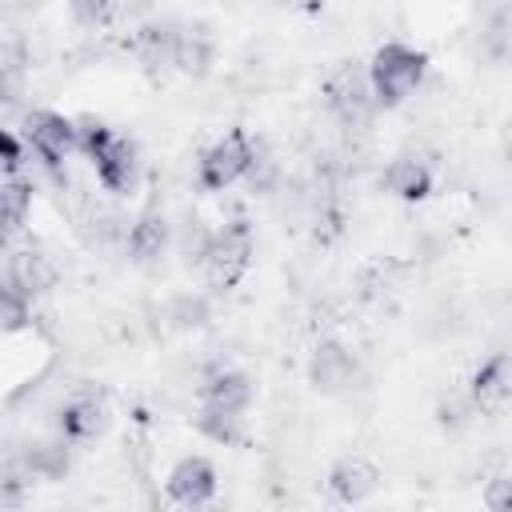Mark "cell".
<instances>
[{"label": "cell", "mask_w": 512, "mask_h": 512, "mask_svg": "<svg viewBox=\"0 0 512 512\" xmlns=\"http://www.w3.org/2000/svg\"><path fill=\"white\" fill-rule=\"evenodd\" d=\"M384 184H388L392 196L416 204V200H424V196L432 192V172H428V164L416 160V156H396V160L388 164V172H384Z\"/></svg>", "instance_id": "13"}, {"label": "cell", "mask_w": 512, "mask_h": 512, "mask_svg": "<svg viewBox=\"0 0 512 512\" xmlns=\"http://www.w3.org/2000/svg\"><path fill=\"white\" fill-rule=\"evenodd\" d=\"M504 28H508V12H500V16L492 20V44H496V56H504V36H508Z\"/></svg>", "instance_id": "26"}, {"label": "cell", "mask_w": 512, "mask_h": 512, "mask_svg": "<svg viewBox=\"0 0 512 512\" xmlns=\"http://www.w3.org/2000/svg\"><path fill=\"white\" fill-rule=\"evenodd\" d=\"M252 264V228L244 220H228L224 228H216L208 236V248L200 256V268L208 276V288L228 292L240 284V276Z\"/></svg>", "instance_id": "2"}, {"label": "cell", "mask_w": 512, "mask_h": 512, "mask_svg": "<svg viewBox=\"0 0 512 512\" xmlns=\"http://www.w3.org/2000/svg\"><path fill=\"white\" fill-rule=\"evenodd\" d=\"M56 264H52V256H44V252H36V248H24V252H16L12 256V264H8V284H16L24 296H40V292H48L52 284H56Z\"/></svg>", "instance_id": "12"}, {"label": "cell", "mask_w": 512, "mask_h": 512, "mask_svg": "<svg viewBox=\"0 0 512 512\" xmlns=\"http://www.w3.org/2000/svg\"><path fill=\"white\" fill-rule=\"evenodd\" d=\"M112 136H116V132H112L104 120H96V116H80V120H76V148H80L88 160H92Z\"/></svg>", "instance_id": "22"}, {"label": "cell", "mask_w": 512, "mask_h": 512, "mask_svg": "<svg viewBox=\"0 0 512 512\" xmlns=\"http://www.w3.org/2000/svg\"><path fill=\"white\" fill-rule=\"evenodd\" d=\"M72 16L88 28H100L116 16V0H72Z\"/></svg>", "instance_id": "23"}, {"label": "cell", "mask_w": 512, "mask_h": 512, "mask_svg": "<svg viewBox=\"0 0 512 512\" xmlns=\"http://www.w3.org/2000/svg\"><path fill=\"white\" fill-rule=\"evenodd\" d=\"M172 44H176V32L172 24H144L136 36H132V52L156 68V64H172Z\"/></svg>", "instance_id": "18"}, {"label": "cell", "mask_w": 512, "mask_h": 512, "mask_svg": "<svg viewBox=\"0 0 512 512\" xmlns=\"http://www.w3.org/2000/svg\"><path fill=\"white\" fill-rule=\"evenodd\" d=\"M32 208V184L28 180H4L0 184V244L12 240Z\"/></svg>", "instance_id": "16"}, {"label": "cell", "mask_w": 512, "mask_h": 512, "mask_svg": "<svg viewBox=\"0 0 512 512\" xmlns=\"http://www.w3.org/2000/svg\"><path fill=\"white\" fill-rule=\"evenodd\" d=\"M256 168V148L248 140L244 128H232L224 132L204 156H200V168H196V180L204 192H224L228 184H236L240 176H248Z\"/></svg>", "instance_id": "3"}, {"label": "cell", "mask_w": 512, "mask_h": 512, "mask_svg": "<svg viewBox=\"0 0 512 512\" xmlns=\"http://www.w3.org/2000/svg\"><path fill=\"white\" fill-rule=\"evenodd\" d=\"M56 428H60V440H72V444L100 436V428H104V404H100V396H92V392L72 396V400L60 408Z\"/></svg>", "instance_id": "11"}, {"label": "cell", "mask_w": 512, "mask_h": 512, "mask_svg": "<svg viewBox=\"0 0 512 512\" xmlns=\"http://www.w3.org/2000/svg\"><path fill=\"white\" fill-rule=\"evenodd\" d=\"M324 96H328V108L336 112V120L348 124V128L364 124V120L372 116V108H376L372 88H368V72H364L360 64H352V60L340 64V68L324 80Z\"/></svg>", "instance_id": "4"}, {"label": "cell", "mask_w": 512, "mask_h": 512, "mask_svg": "<svg viewBox=\"0 0 512 512\" xmlns=\"http://www.w3.org/2000/svg\"><path fill=\"white\" fill-rule=\"evenodd\" d=\"M168 496L184 508H200L216 496V468L204 456H184L168 472Z\"/></svg>", "instance_id": "7"}, {"label": "cell", "mask_w": 512, "mask_h": 512, "mask_svg": "<svg viewBox=\"0 0 512 512\" xmlns=\"http://www.w3.org/2000/svg\"><path fill=\"white\" fill-rule=\"evenodd\" d=\"M196 432L216 440V444H240L244 436V412H228V408H212L204 404L196 412Z\"/></svg>", "instance_id": "17"}, {"label": "cell", "mask_w": 512, "mask_h": 512, "mask_svg": "<svg viewBox=\"0 0 512 512\" xmlns=\"http://www.w3.org/2000/svg\"><path fill=\"white\" fill-rule=\"evenodd\" d=\"M328 488L340 504H360L380 488V468L368 456H344L328 472Z\"/></svg>", "instance_id": "8"}, {"label": "cell", "mask_w": 512, "mask_h": 512, "mask_svg": "<svg viewBox=\"0 0 512 512\" xmlns=\"http://www.w3.org/2000/svg\"><path fill=\"white\" fill-rule=\"evenodd\" d=\"M28 320H32V312H28V296H24L16 284L0 280V332H24Z\"/></svg>", "instance_id": "20"}, {"label": "cell", "mask_w": 512, "mask_h": 512, "mask_svg": "<svg viewBox=\"0 0 512 512\" xmlns=\"http://www.w3.org/2000/svg\"><path fill=\"white\" fill-rule=\"evenodd\" d=\"M484 504H488L492 512H504V508L512 504V480H508V476H496V480L488 484V492H484Z\"/></svg>", "instance_id": "25"}, {"label": "cell", "mask_w": 512, "mask_h": 512, "mask_svg": "<svg viewBox=\"0 0 512 512\" xmlns=\"http://www.w3.org/2000/svg\"><path fill=\"white\" fill-rule=\"evenodd\" d=\"M356 376H360V364H356V356L344 344H336V340L316 344L312 364H308V380H312L316 392H324V396L348 392L356 384Z\"/></svg>", "instance_id": "6"}, {"label": "cell", "mask_w": 512, "mask_h": 512, "mask_svg": "<svg viewBox=\"0 0 512 512\" xmlns=\"http://www.w3.org/2000/svg\"><path fill=\"white\" fill-rule=\"evenodd\" d=\"M28 468L36 476H60L68 468V452H64V440L60 444H32L28 448Z\"/></svg>", "instance_id": "21"}, {"label": "cell", "mask_w": 512, "mask_h": 512, "mask_svg": "<svg viewBox=\"0 0 512 512\" xmlns=\"http://www.w3.org/2000/svg\"><path fill=\"white\" fill-rule=\"evenodd\" d=\"M168 248V220L164 212H140L136 224L128 228V256L136 264H152Z\"/></svg>", "instance_id": "14"}, {"label": "cell", "mask_w": 512, "mask_h": 512, "mask_svg": "<svg viewBox=\"0 0 512 512\" xmlns=\"http://www.w3.org/2000/svg\"><path fill=\"white\" fill-rule=\"evenodd\" d=\"M92 164H96V180H100L108 192H124V188H132L136 168H140L136 144L124 140V136H112V140L92 156Z\"/></svg>", "instance_id": "9"}, {"label": "cell", "mask_w": 512, "mask_h": 512, "mask_svg": "<svg viewBox=\"0 0 512 512\" xmlns=\"http://www.w3.org/2000/svg\"><path fill=\"white\" fill-rule=\"evenodd\" d=\"M512 396V364L504 352H496L492 360H484L472 376V408L480 412H500Z\"/></svg>", "instance_id": "10"}, {"label": "cell", "mask_w": 512, "mask_h": 512, "mask_svg": "<svg viewBox=\"0 0 512 512\" xmlns=\"http://www.w3.org/2000/svg\"><path fill=\"white\" fill-rule=\"evenodd\" d=\"M424 68H428V56L412 44H400V40H388L376 48L372 64H368V88H372V100L380 108H396L404 104L416 84L424 80Z\"/></svg>", "instance_id": "1"}, {"label": "cell", "mask_w": 512, "mask_h": 512, "mask_svg": "<svg viewBox=\"0 0 512 512\" xmlns=\"http://www.w3.org/2000/svg\"><path fill=\"white\" fill-rule=\"evenodd\" d=\"M204 404L228 408V412H244L252 404V380L244 372H216L204 384Z\"/></svg>", "instance_id": "15"}, {"label": "cell", "mask_w": 512, "mask_h": 512, "mask_svg": "<svg viewBox=\"0 0 512 512\" xmlns=\"http://www.w3.org/2000/svg\"><path fill=\"white\" fill-rule=\"evenodd\" d=\"M24 132H28L32 152H36L48 168H60V160H68V156L76 152V120L60 116V112H52V108L32 112L28 124H24Z\"/></svg>", "instance_id": "5"}, {"label": "cell", "mask_w": 512, "mask_h": 512, "mask_svg": "<svg viewBox=\"0 0 512 512\" xmlns=\"http://www.w3.org/2000/svg\"><path fill=\"white\" fill-rule=\"evenodd\" d=\"M172 64L188 76H204L208 64H212V44L200 36V32H176V44H172Z\"/></svg>", "instance_id": "19"}, {"label": "cell", "mask_w": 512, "mask_h": 512, "mask_svg": "<svg viewBox=\"0 0 512 512\" xmlns=\"http://www.w3.org/2000/svg\"><path fill=\"white\" fill-rule=\"evenodd\" d=\"M20 164H24V148H20V140H16L8 128H0V176L20 172Z\"/></svg>", "instance_id": "24"}]
</instances>
